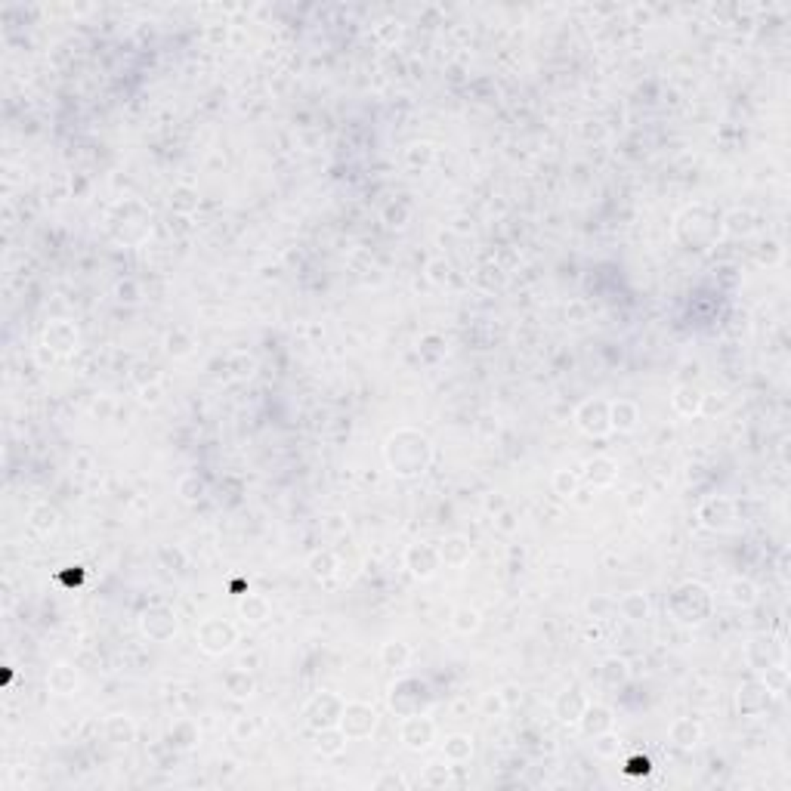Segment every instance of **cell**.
Segmentation results:
<instances>
[{"mask_svg": "<svg viewBox=\"0 0 791 791\" xmlns=\"http://www.w3.org/2000/svg\"><path fill=\"white\" fill-rule=\"evenodd\" d=\"M387 461L399 476L423 473L430 464V442L414 430H399L387 445Z\"/></svg>", "mask_w": 791, "mask_h": 791, "instance_id": "1", "label": "cell"}, {"mask_svg": "<svg viewBox=\"0 0 791 791\" xmlns=\"http://www.w3.org/2000/svg\"><path fill=\"white\" fill-rule=\"evenodd\" d=\"M374 724H377V714H374L371 705L365 702H350L343 705V711H340V720L337 727L343 729L346 739H362V736H371Z\"/></svg>", "mask_w": 791, "mask_h": 791, "instance_id": "2", "label": "cell"}, {"mask_svg": "<svg viewBox=\"0 0 791 791\" xmlns=\"http://www.w3.org/2000/svg\"><path fill=\"white\" fill-rule=\"evenodd\" d=\"M198 643L204 652L217 656V652H226L229 646L235 643V627L226 625L223 618H207L201 627H198Z\"/></svg>", "mask_w": 791, "mask_h": 791, "instance_id": "3", "label": "cell"}, {"mask_svg": "<svg viewBox=\"0 0 791 791\" xmlns=\"http://www.w3.org/2000/svg\"><path fill=\"white\" fill-rule=\"evenodd\" d=\"M399 736H402V742L411 748V751H421V748H427L433 742V724L427 717H421V714H411V717L402 720Z\"/></svg>", "mask_w": 791, "mask_h": 791, "instance_id": "4", "label": "cell"}, {"mask_svg": "<svg viewBox=\"0 0 791 791\" xmlns=\"http://www.w3.org/2000/svg\"><path fill=\"white\" fill-rule=\"evenodd\" d=\"M578 427L591 436H603L609 430V405L606 402H584L578 408Z\"/></svg>", "mask_w": 791, "mask_h": 791, "instance_id": "5", "label": "cell"}, {"mask_svg": "<svg viewBox=\"0 0 791 791\" xmlns=\"http://www.w3.org/2000/svg\"><path fill=\"white\" fill-rule=\"evenodd\" d=\"M405 563H408V569H411V575L430 578L439 569V554L433 547H427V544H414V547H408Z\"/></svg>", "mask_w": 791, "mask_h": 791, "instance_id": "6", "label": "cell"}, {"mask_svg": "<svg viewBox=\"0 0 791 791\" xmlns=\"http://www.w3.org/2000/svg\"><path fill=\"white\" fill-rule=\"evenodd\" d=\"M142 631H146L152 640H167L170 634L176 631V615L170 609H152L146 612V618H142Z\"/></svg>", "mask_w": 791, "mask_h": 791, "instance_id": "7", "label": "cell"}, {"mask_svg": "<svg viewBox=\"0 0 791 791\" xmlns=\"http://www.w3.org/2000/svg\"><path fill=\"white\" fill-rule=\"evenodd\" d=\"M340 711H343V705H340L334 695L321 693V695H316V699L309 702V708H306V717H309V727H312V724L319 720V714H325V729H328V727H337Z\"/></svg>", "mask_w": 791, "mask_h": 791, "instance_id": "8", "label": "cell"}, {"mask_svg": "<svg viewBox=\"0 0 791 791\" xmlns=\"http://www.w3.org/2000/svg\"><path fill=\"white\" fill-rule=\"evenodd\" d=\"M584 708H588V699H584L578 690H566L557 699V714H559V720H566V724H578V717L584 714Z\"/></svg>", "mask_w": 791, "mask_h": 791, "instance_id": "9", "label": "cell"}, {"mask_svg": "<svg viewBox=\"0 0 791 791\" xmlns=\"http://www.w3.org/2000/svg\"><path fill=\"white\" fill-rule=\"evenodd\" d=\"M578 724H581V729L588 736H600V733H606V729L612 727V717H609V711L603 708V705H588L584 714L578 717Z\"/></svg>", "mask_w": 791, "mask_h": 791, "instance_id": "10", "label": "cell"}, {"mask_svg": "<svg viewBox=\"0 0 791 791\" xmlns=\"http://www.w3.org/2000/svg\"><path fill=\"white\" fill-rule=\"evenodd\" d=\"M74 343H78V331H74L72 325L56 321V325L47 328V346H53V350H59V353H68Z\"/></svg>", "mask_w": 791, "mask_h": 791, "instance_id": "11", "label": "cell"}, {"mask_svg": "<svg viewBox=\"0 0 791 791\" xmlns=\"http://www.w3.org/2000/svg\"><path fill=\"white\" fill-rule=\"evenodd\" d=\"M47 683H50V690H53V693L68 695V693H74V686H78V677H74V671L68 665H56L53 671H50Z\"/></svg>", "mask_w": 791, "mask_h": 791, "instance_id": "12", "label": "cell"}, {"mask_svg": "<svg viewBox=\"0 0 791 791\" xmlns=\"http://www.w3.org/2000/svg\"><path fill=\"white\" fill-rule=\"evenodd\" d=\"M637 423V405L634 402H615L609 411V427L615 430H634Z\"/></svg>", "mask_w": 791, "mask_h": 791, "instance_id": "13", "label": "cell"}, {"mask_svg": "<svg viewBox=\"0 0 791 791\" xmlns=\"http://www.w3.org/2000/svg\"><path fill=\"white\" fill-rule=\"evenodd\" d=\"M674 408L680 414H686V418H690V414H699L702 411V396H699V389H693V387H677V393H674Z\"/></svg>", "mask_w": 791, "mask_h": 791, "instance_id": "14", "label": "cell"}, {"mask_svg": "<svg viewBox=\"0 0 791 791\" xmlns=\"http://www.w3.org/2000/svg\"><path fill=\"white\" fill-rule=\"evenodd\" d=\"M699 736H702V729H699V724H693L690 717L677 720V724L671 727V742H677V745H683V748L695 745V742H699Z\"/></svg>", "mask_w": 791, "mask_h": 791, "instance_id": "15", "label": "cell"}, {"mask_svg": "<svg viewBox=\"0 0 791 791\" xmlns=\"http://www.w3.org/2000/svg\"><path fill=\"white\" fill-rule=\"evenodd\" d=\"M618 609H622L625 618H631V622H643V618L649 615V603H646L643 593H627V597L618 603Z\"/></svg>", "mask_w": 791, "mask_h": 791, "instance_id": "16", "label": "cell"}, {"mask_svg": "<svg viewBox=\"0 0 791 791\" xmlns=\"http://www.w3.org/2000/svg\"><path fill=\"white\" fill-rule=\"evenodd\" d=\"M467 557H470V544H467L464 538H448L445 547L439 550V559H445V563H455V566H461Z\"/></svg>", "mask_w": 791, "mask_h": 791, "instance_id": "17", "label": "cell"}, {"mask_svg": "<svg viewBox=\"0 0 791 791\" xmlns=\"http://www.w3.org/2000/svg\"><path fill=\"white\" fill-rule=\"evenodd\" d=\"M238 612H241L248 622H257V625H260V622H266V615H269V603L263 600V597H251V593H248V600H241Z\"/></svg>", "mask_w": 791, "mask_h": 791, "instance_id": "18", "label": "cell"}, {"mask_svg": "<svg viewBox=\"0 0 791 791\" xmlns=\"http://www.w3.org/2000/svg\"><path fill=\"white\" fill-rule=\"evenodd\" d=\"M588 479L593 482V486H609V482L615 479V464L606 461V457H600V461H591V464H588Z\"/></svg>", "mask_w": 791, "mask_h": 791, "instance_id": "19", "label": "cell"}, {"mask_svg": "<svg viewBox=\"0 0 791 791\" xmlns=\"http://www.w3.org/2000/svg\"><path fill=\"white\" fill-rule=\"evenodd\" d=\"M343 745H346V736H343V729H334V727H328V729H321L319 733V751H325V754H340L343 751Z\"/></svg>", "mask_w": 791, "mask_h": 791, "instance_id": "20", "label": "cell"}, {"mask_svg": "<svg viewBox=\"0 0 791 791\" xmlns=\"http://www.w3.org/2000/svg\"><path fill=\"white\" fill-rule=\"evenodd\" d=\"M380 659H384L387 668H405L408 665V646L405 643H384V649H380Z\"/></svg>", "mask_w": 791, "mask_h": 791, "instance_id": "21", "label": "cell"}, {"mask_svg": "<svg viewBox=\"0 0 791 791\" xmlns=\"http://www.w3.org/2000/svg\"><path fill=\"white\" fill-rule=\"evenodd\" d=\"M226 690L235 695V699H244V695H251L254 690V680L248 677V671H232V674H226Z\"/></svg>", "mask_w": 791, "mask_h": 791, "instance_id": "22", "label": "cell"}, {"mask_svg": "<svg viewBox=\"0 0 791 791\" xmlns=\"http://www.w3.org/2000/svg\"><path fill=\"white\" fill-rule=\"evenodd\" d=\"M106 733H108V739H112V742H118V745H127L133 739V724L127 717H121V714H118V717H112L108 720V727H106Z\"/></svg>", "mask_w": 791, "mask_h": 791, "instance_id": "23", "label": "cell"}, {"mask_svg": "<svg viewBox=\"0 0 791 791\" xmlns=\"http://www.w3.org/2000/svg\"><path fill=\"white\" fill-rule=\"evenodd\" d=\"M729 600H733L736 606H751V603L758 600V588H754L751 581H733L729 584Z\"/></svg>", "mask_w": 791, "mask_h": 791, "instance_id": "24", "label": "cell"}, {"mask_svg": "<svg viewBox=\"0 0 791 791\" xmlns=\"http://www.w3.org/2000/svg\"><path fill=\"white\" fill-rule=\"evenodd\" d=\"M473 754V742L467 736H452L445 742V758L448 761H467Z\"/></svg>", "mask_w": 791, "mask_h": 791, "instance_id": "25", "label": "cell"}, {"mask_svg": "<svg viewBox=\"0 0 791 791\" xmlns=\"http://www.w3.org/2000/svg\"><path fill=\"white\" fill-rule=\"evenodd\" d=\"M751 229H754V223H751V214H748V210H733V214L727 217V232L748 235Z\"/></svg>", "mask_w": 791, "mask_h": 791, "instance_id": "26", "label": "cell"}, {"mask_svg": "<svg viewBox=\"0 0 791 791\" xmlns=\"http://www.w3.org/2000/svg\"><path fill=\"white\" fill-rule=\"evenodd\" d=\"M455 627L461 634L476 631V627H479V612H476V609H457L455 612Z\"/></svg>", "mask_w": 791, "mask_h": 791, "instance_id": "27", "label": "cell"}, {"mask_svg": "<svg viewBox=\"0 0 791 791\" xmlns=\"http://www.w3.org/2000/svg\"><path fill=\"white\" fill-rule=\"evenodd\" d=\"M603 677H606V683H625V680H627V665L622 659H609L606 665H603Z\"/></svg>", "mask_w": 791, "mask_h": 791, "instance_id": "28", "label": "cell"}, {"mask_svg": "<svg viewBox=\"0 0 791 791\" xmlns=\"http://www.w3.org/2000/svg\"><path fill=\"white\" fill-rule=\"evenodd\" d=\"M31 525L38 532H50V529H56V513L50 507H38L31 513Z\"/></svg>", "mask_w": 791, "mask_h": 791, "instance_id": "29", "label": "cell"}, {"mask_svg": "<svg viewBox=\"0 0 791 791\" xmlns=\"http://www.w3.org/2000/svg\"><path fill=\"white\" fill-rule=\"evenodd\" d=\"M554 489L559 491V495H578V476H572V473H566V470H559L557 476H554Z\"/></svg>", "mask_w": 791, "mask_h": 791, "instance_id": "30", "label": "cell"}, {"mask_svg": "<svg viewBox=\"0 0 791 791\" xmlns=\"http://www.w3.org/2000/svg\"><path fill=\"white\" fill-rule=\"evenodd\" d=\"M309 569H312V575H316V578H328L331 572H334V557H331V554H316L309 559Z\"/></svg>", "mask_w": 791, "mask_h": 791, "instance_id": "31", "label": "cell"}, {"mask_svg": "<svg viewBox=\"0 0 791 791\" xmlns=\"http://www.w3.org/2000/svg\"><path fill=\"white\" fill-rule=\"evenodd\" d=\"M763 686H767L770 693H782V690H785V668H767Z\"/></svg>", "mask_w": 791, "mask_h": 791, "instance_id": "32", "label": "cell"}, {"mask_svg": "<svg viewBox=\"0 0 791 791\" xmlns=\"http://www.w3.org/2000/svg\"><path fill=\"white\" fill-rule=\"evenodd\" d=\"M445 782H448V767H442V763H430L427 776H423V785H445Z\"/></svg>", "mask_w": 791, "mask_h": 791, "instance_id": "33", "label": "cell"}, {"mask_svg": "<svg viewBox=\"0 0 791 791\" xmlns=\"http://www.w3.org/2000/svg\"><path fill=\"white\" fill-rule=\"evenodd\" d=\"M170 739H173L176 745L189 748V745L195 742V739H198V733H195V729H192V724H180V727L173 729V733H170Z\"/></svg>", "mask_w": 791, "mask_h": 791, "instance_id": "34", "label": "cell"}, {"mask_svg": "<svg viewBox=\"0 0 791 791\" xmlns=\"http://www.w3.org/2000/svg\"><path fill=\"white\" fill-rule=\"evenodd\" d=\"M427 272H430V282L433 285H445L448 282V263L445 260H433L427 266Z\"/></svg>", "mask_w": 791, "mask_h": 791, "instance_id": "35", "label": "cell"}, {"mask_svg": "<svg viewBox=\"0 0 791 791\" xmlns=\"http://www.w3.org/2000/svg\"><path fill=\"white\" fill-rule=\"evenodd\" d=\"M396 785H399V788L408 785V782H405L402 776H396V773H389V776H380L377 782H374V788H396Z\"/></svg>", "mask_w": 791, "mask_h": 791, "instance_id": "36", "label": "cell"}, {"mask_svg": "<svg viewBox=\"0 0 791 791\" xmlns=\"http://www.w3.org/2000/svg\"><path fill=\"white\" fill-rule=\"evenodd\" d=\"M408 158H411L414 164H418L421 158H423V161H430V146H427V142H421V146H411V155H408Z\"/></svg>", "mask_w": 791, "mask_h": 791, "instance_id": "37", "label": "cell"}, {"mask_svg": "<svg viewBox=\"0 0 791 791\" xmlns=\"http://www.w3.org/2000/svg\"><path fill=\"white\" fill-rule=\"evenodd\" d=\"M627 773H649V761H646V758H631V761H627Z\"/></svg>", "mask_w": 791, "mask_h": 791, "instance_id": "38", "label": "cell"}, {"mask_svg": "<svg viewBox=\"0 0 791 791\" xmlns=\"http://www.w3.org/2000/svg\"><path fill=\"white\" fill-rule=\"evenodd\" d=\"M588 609H591V615H593V618H600L606 609H612V603H609V600H597V603H591Z\"/></svg>", "mask_w": 791, "mask_h": 791, "instance_id": "39", "label": "cell"}, {"mask_svg": "<svg viewBox=\"0 0 791 791\" xmlns=\"http://www.w3.org/2000/svg\"><path fill=\"white\" fill-rule=\"evenodd\" d=\"M140 393H142V402H158V396H161V389L158 387H140Z\"/></svg>", "mask_w": 791, "mask_h": 791, "instance_id": "40", "label": "cell"}, {"mask_svg": "<svg viewBox=\"0 0 791 791\" xmlns=\"http://www.w3.org/2000/svg\"><path fill=\"white\" fill-rule=\"evenodd\" d=\"M238 733H248V736H251V733H254V727H251V724H244V720H238Z\"/></svg>", "mask_w": 791, "mask_h": 791, "instance_id": "41", "label": "cell"}]
</instances>
